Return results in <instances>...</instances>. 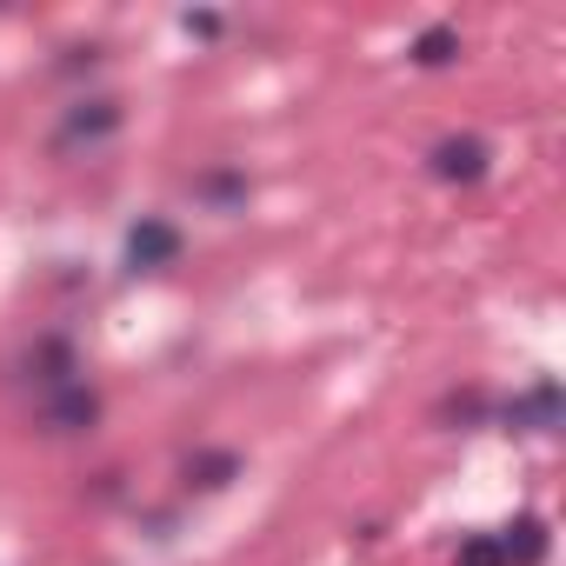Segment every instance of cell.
Listing matches in <instances>:
<instances>
[{
	"mask_svg": "<svg viewBox=\"0 0 566 566\" xmlns=\"http://www.w3.org/2000/svg\"><path fill=\"white\" fill-rule=\"evenodd\" d=\"M28 380H34V394H54V387L81 380L74 340H67V334H48V340H34V354H28Z\"/></svg>",
	"mask_w": 566,
	"mask_h": 566,
	"instance_id": "cell-5",
	"label": "cell"
},
{
	"mask_svg": "<svg viewBox=\"0 0 566 566\" xmlns=\"http://www.w3.org/2000/svg\"><path fill=\"white\" fill-rule=\"evenodd\" d=\"M440 413H447V420H480V413H486V394H453Z\"/></svg>",
	"mask_w": 566,
	"mask_h": 566,
	"instance_id": "cell-13",
	"label": "cell"
},
{
	"mask_svg": "<svg viewBox=\"0 0 566 566\" xmlns=\"http://www.w3.org/2000/svg\"><path fill=\"white\" fill-rule=\"evenodd\" d=\"M180 28H187V34H200V41H220V28H227V21H220L213 8H193V14H180Z\"/></svg>",
	"mask_w": 566,
	"mask_h": 566,
	"instance_id": "cell-12",
	"label": "cell"
},
{
	"mask_svg": "<svg viewBox=\"0 0 566 566\" xmlns=\"http://www.w3.org/2000/svg\"><path fill=\"white\" fill-rule=\"evenodd\" d=\"M427 174L447 180V187H480L493 174V147L480 134H447V140L427 147Z\"/></svg>",
	"mask_w": 566,
	"mask_h": 566,
	"instance_id": "cell-2",
	"label": "cell"
},
{
	"mask_svg": "<svg viewBox=\"0 0 566 566\" xmlns=\"http://www.w3.org/2000/svg\"><path fill=\"white\" fill-rule=\"evenodd\" d=\"M500 420H506V427H526V433H553V427H559V387H553V380L526 387L520 400L500 407Z\"/></svg>",
	"mask_w": 566,
	"mask_h": 566,
	"instance_id": "cell-6",
	"label": "cell"
},
{
	"mask_svg": "<svg viewBox=\"0 0 566 566\" xmlns=\"http://www.w3.org/2000/svg\"><path fill=\"white\" fill-rule=\"evenodd\" d=\"M120 101H107V94H94V101H74L67 114H61V127H54V154L61 160H74V154H101L114 134H120Z\"/></svg>",
	"mask_w": 566,
	"mask_h": 566,
	"instance_id": "cell-1",
	"label": "cell"
},
{
	"mask_svg": "<svg viewBox=\"0 0 566 566\" xmlns=\"http://www.w3.org/2000/svg\"><path fill=\"white\" fill-rule=\"evenodd\" d=\"M460 566H506V559H500V539H493V533L460 539Z\"/></svg>",
	"mask_w": 566,
	"mask_h": 566,
	"instance_id": "cell-11",
	"label": "cell"
},
{
	"mask_svg": "<svg viewBox=\"0 0 566 566\" xmlns=\"http://www.w3.org/2000/svg\"><path fill=\"white\" fill-rule=\"evenodd\" d=\"M493 539H500V559H506V566H539V559H546V546H553L539 513H520V520H513L506 533H493Z\"/></svg>",
	"mask_w": 566,
	"mask_h": 566,
	"instance_id": "cell-7",
	"label": "cell"
},
{
	"mask_svg": "<svg viewBox=\"0 0 566 566\" xmlns=\"http://www.w3.org/2000/svg\"><path fill=\"white\" fill-rule=\"evenodd\" d=\"M101 420V394L87 380H67L54 394H41V433H87Z\"/></svg>",
	"mask_w": 566,
	"mask_h": 566,
	"instance_id": "cell-4",
	"label": "cell"
},
{
	"mask_svg": "<svg viewBox=\"0 0 566 566\" xmlns=\"http://www.w3.org/2000/svg\"><path fill=\"white\" fill-rule=\"evenodd\" d=\"M407 54H413V67H453V61H460V28H453V21H433V28L413 34Z\"/></svg>",
	"mask_w": 566,
	"mask_h": 566,
	"instance_id": "cell-8",
	"label": "cell"
},
{
	"mask_svg": "<svg viewBox=\"0 0 566 566\" xmlns=\"http://www.w3.org/2000/svg\"><path fill=\"white\" fill-rule=\"evenodd\" d=\"M180 227L174 220H160V213H147V220H134L127 227V266L134 273H160V266H174L180 260Z\"/></svg>",
	"mask_w": 566,
	"mask_h": 566,
	"instance_id": "cell-3",
	"label": "cell"
},
{
	"mask_svg": "<svg viewBox=\"0 0 566 566\" xmlns=\"http://www.w3.org/2000/svg\"><path fill=\"white\" fill-rule=\"evenodd\" d=\"M233 473H240V453H227V447H220V453H193V460H187V480H193L200 493H220Z\"/></svg>",
	"mask_w": 566,
	"mask_h": 566,
	"instance_id": "cell-10",
	"label": "cell"
},
{
	"mask_svg": "<svg viewBox=\"0 0 566 566\" xmlns=\"http://www.w3.org/2000/svg\"><path fill=\"white\" fill-rule=\"evenodd\" d=\"M193 193H200L207 207L233 213V207L247 200V174H240V167H213V174H200V180H193Z\"/></svg>",
	"mask_w": 566,
	"mask_h": 566,
	"instance_id": "cell-9",
	"label": "cell"
}]
</instances>
